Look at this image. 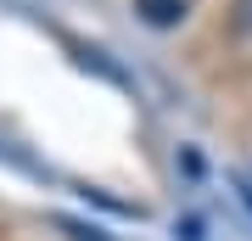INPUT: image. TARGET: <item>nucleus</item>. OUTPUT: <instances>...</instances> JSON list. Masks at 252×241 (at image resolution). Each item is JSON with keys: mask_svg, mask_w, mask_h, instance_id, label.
<instances>
[{"mask_svg": "<svg viewBox=\"0 0 252 241\" xmlns=\"http://www.w3.org/2000/svg\"><path fill=\"white\" fill-rule=\"evenodd\" d=\"M135 11H140V23H152V28H180L190 17V0H135Z\"/></svg>", "mask_w": 252, "mask_h": 241, "instance_id": "f257e3e1", "label": "nucleus"}, {"mask_svg": "<svg viewBox=\"0 0 252 241\" xmlns=\"http://www.w3.org/2000/svg\"><path fill=\"white\" fill-rule=\"evenodd\" d=\"M230 197L241 202V213L252 219V174H247V169H230Z\"/></svg>", "mask_w": 252, "mask_h": 241, "instance_id": "f03ea898", "label": "nucleus"}, {"mask_svg": "<svg viewBox=\"0 0 252 241\" xmlns=\"http://www.w3.org/2000/svg\"><path fill=\"white\" fill-rule=\"evenodd\" d=\"M56 230H62L67 241H107L101 230H90V224H79V219H56Z\"/></svg>", "mask_w": 252, "mask_h": 241, "instance_id": "7ed1b4c3", "label": "nucleus"}, {"mask_svg": "<svg viewBox=\"0 0 252 241\" xmlns=\"http://www.w3.org/2000/svg\"><path fill=\"white\" fill-rule=\"evenodd\" d=\"M235 28L252 39V0H235Z\"/></svg>", "mask_w": 252, "mask_h": 241, "instance_id": "20e7f679", "label": "nucleus"}]
</instances>
